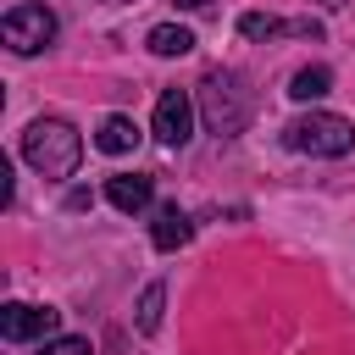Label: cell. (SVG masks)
Segmentation results:
<instances>
[{
    "label": "cell",
    "mask_w": 355,
    "mask_h": 355,
    "mask_svg": "<svg viewBox=\"0 0 355 355\" xmlns=\"http://www.w3.org/2000/svg\"><path fill=\"white\" fill-rule=\"evenodd\" d=\"M327 89H333V72H327V67H300V72L288 78V94H294L300 105H305V100H322Z\"/></svg>",
    "instance_id": "12"
},
{
    "label": "cell",
    "mask_w": 355,
    "mask_h": 355,
    "mask_svg": "<svg viewBox=\"0 0 355 355\" xmlns=\"http://www.w3.org/2000/svg\"><path fill=\"white\" fill-rule=\"evenodd\" d=\"M283 144L300 150V155H327V161H338V155L355 150V122L338 116V111H305V116H294V122L283 128Z\"/></svg>",
    "instance_id": "3"
},
{
    "label": "cell",
    "mask_w": 355,
    "mask_h": 355,
    "mask_svg": "<svg viewBox=\"0 0 355 355\" xmlns=\"http://www.w3.org/2000/svg\"><path fill=\"white\" fill-rule=\"evenodd\" d=\"M39 355H94V344L89 338H78V333H55V338H44V349Z\"/></svg>",
    "instance_id": "14"
},
{
    "label": "cell",
    "mask_w": 355,
    "mask_h": 355,
    "mask_svg": "<svg viewBox=\"0 0 355 355\" xmlns=\"http://www.w3.org/2000/svg\"><path fill=\"white\" fill-rule=\"evenodd\" d=\"M0 39H6L11 55H39L55 39V11L50 6H11L0 17Z\"/></svg>",
    "instance_id": "4"
},
{
    "label": "cell",
    "mask_w": 355,
    "mask_h": 355,
    "mask_svg": "<svg viewBox=\"0 0 355 355\" xmlns=\"http://www.w3.org/2000/svg\"><path fill=\"white\" fill-rule=\"evenodd\" d=\"M55 327H61V311H50V305H22V300H11V305L0 311V333H6L11 344L55 338Z\"/></svg>",
    "instance_id": "6"
},
{
    "label": "cell",
    "mask_w": 355,
    "mask_h": 355,
    "mask_svg": "<svg viewBox=\"0 0 355 355\" xmlns=\"http://www.w3.org/2000/svg\"><path fill=\"white\" fill-rule=\"evenodd\" d=\"M144 44H150V55H166V61H172V55H189V50H194V33H189L183 22H155V28L144 33Z\"/></svg>",
    "instance_id": "11"
},
{
    "label": "cell",
    "mask_w": 355,
    "mask_h": 355,
    "mask_svg": "<svg viewBox=\"0 0 355 355\" xmlns=\"http://www.w3.org/2000/svg\"><path fill=\"white\" fill-rule=\"evenodd\" d=\"M161 305H166V288L150 283V288L139 294V333H155V327H161Z\"/></svg>",
    "instance_id": "13"
},
{
    "label": "cell",
    "mask_w": 355,
    "mask_h": 355,
    "mask_svg": "<svg viewBox=\"0 0 355 355\" xmlns=\"http://www.w3.org/2000/svg\"><path fill=\"white\" fill-rule=\"evenodd\" d=\"M133 144H139V122L133 116H122V111L100 116V128H94V150L100 155H128Z\"/></svg>",
    "instance_id": "10"
},
{
    "label": "cell",
    "mask_w": 355,
    "mask_h": 355,
    "mask_svg": "<svg viewBox=\"0 0 355 355\" xmlns=\"http://www.w3.org/2000/svg\"><path fill=\"white\" fill-rule=\"evenodd\" d=\"M172 6H183V11H205L211 0H172Z\"/></svg>",
    "instance_id": "15"
},
{
    "label": "cell",
    "mask_w": 355,
    "mask_h": 355,
    "mask_svg": "<svg viewBox=\"0 0 355 355\" xmlns=\"http://www.w3.org/2000/svg\"><path fill=\"white\" fill-rule=\"evenodd\" d=\"M22 161L39 178H72L83 161V133L67 116H33L22 128Z\"/></svg>",
    "instance_id": "1"
},
{
    "label": "cell",
    "mask_w": 355,
    "mask_h": 355,
    "mask_svg": "<svg viewBox=\"0 0 355 355\" xmlns=\"http://www.w3.org/2000/svg\"><path fill=\"white\" fill-rule=\"evenodd\" d=\"M105 200H111L122 216H139V211H150V200H155V178H150V172H111V178H105Z\"/></svg>",
    "instance_id": "8"
},
{
    "label": "cell",
    "mask_w": 355,
    "mask_h": 355,
    "mask_svg": "<svg viewBox=\"0 0 355 355\" xmlns=\"http://www.w3.org/2000/svg\"><path fill=\"white\" fill-rule=\"evenodd\" d=\"M239 33L244 39H322V22H311V17L283 22V17H266V11H244L239 17Z\"/></svg>",
    "instance_id": "7"
},
{
    "label": "cell",
    "mask_w": 355,
    "mask_h": 355,
    "mask_svg": "<svg viewBox=\"0 0 355 355\" xmlns=\"http://www.w3.org/2000/svg\"><path fill=\"white\" fill-rule=\"evenodd\" d=\"M189 133H194V100H189V89H161V100H155V139L166 150H178V144H189Z\"/></svg>",
    "instance_id": "5"
},
{
    "label": "cell",
    "mask_w": 355,
    "mask_h": 355,
    "mask_svg": "<svg viewBox=\"0 0 355 355\" xmlns=\"http://www.w3.org/2000/svg\"><path fill=\"white\" fill-rule=\"evenodd\" d=\"M250 111H255V89L244 83V72H227V67L205 72V83H200V116H205L211 133H222V139L244 133Z\"/></svg>",
    "instance_id": "2"
},
{
    "label": "cell",
    "mask_w": 355,
    "mask_h": 355,
    "mask_svg": "<svg viewBox=\"0 0 355 355\" xmlns=\"http://www.w3.org/2000/svg\"><path fill=\"white\" fill-rule=\"evenodd\" d=\"M189 239H194V222H189V211H178V205H155L150 244H155V250H183Z\"/></svg>",
    "instance_id": "9"
}]
</instances>
